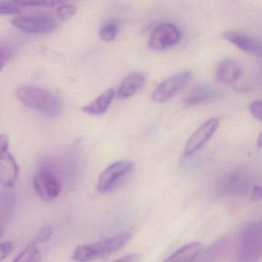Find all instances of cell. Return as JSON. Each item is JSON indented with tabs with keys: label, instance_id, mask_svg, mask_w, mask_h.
Wrapping results in <instances>:
<instances>
[{
	"label": "cell",
	"instance_id": "cell-26",
	"mask_svg": "<svg viewBox=\"0 0 262 262\" xmlns=\"http://www.w3.org/2000/svg\"><path fill=\"white\" fill-rule=\"evenodd\" d=\"M13 248H14V245L13 242H7L1 244V246H0V260L1 261L10 255V253L13 251Z\"/></svg>",
	"mask_w": 262,
	"mask_h": 262
},
{
	"label": "cell",
	"instance_id": "cell-6",
	"mask_svg": "<svg viewBox=\"0 0 262 262\" xmlns=\"http://www.w3.org/2000/svg\"><path fill=\"white\" fill-rule=\"evenodd\" d=\"M254 185L248 174L244 171H231L221 178L217 183V193L222 196L243 194L251 191Z\"/></svg>",
	"mask_w": 262,
	"mask_h": 262
},
{
	"label": "cell",
	"instance_id": "cell-12",
	"mask_svg": "<svg viewBox=\"0 0 262 262\" xmlns=\"http://www.w3.org/2000/svg\"><path fill=\"white\" fill-rule=\"evenodd\" d=\"M19 177V168L14 158L8 152L0 153V182L5 188H13Z\"/></svg>",
	"mask_w": 262,
	"mask_h": 262
},
{
	"label": "cell",
	"instance_id": "cell-10",
	"mask_svg": "<svg viewBox=\"0 0 262 262\" xmlns=\"http://www.w3.org/2000/svg\"><path fill=\"white\" fill-rule=\"evenodd\" d=\"M219 125V119L216 117L211 118L202 124L187 141L184 155L191 156L197 152L212 137Z\"/></svg>",
	"mask_w": 262,
	"mask_h": 262
},
{
	"label": "cell",
	"instance_id": "cell-22",
	"mask_svg": "<svg viewBox=\"0 0 262 262\" xmlns=\"http://www.w3.org/2000/svg\"><path fill=\"white\" fill-rule=\"evenodd\" d=\"M76 10H77V8L76 6L73 4H66L64 3L62 5L58 7L57 10H56V15L60 20L67 21L76 14Z\"/></svg>",
	"mask_w": 262,
	"mask_h": 262
},
{
	"label": "cell",
	"instance_id": "cell-2",
	"mask_svg": "<svg viewBox=\"0 0 262 262\" xmlns=\"http://www.w3.org/2000/svg\"><path fill=\"white\" fill-rule=\"evenodd\" d=\"M262 258V221L248 223L241 232L236 262H260Z\"/></svg>",
	"mask_w": 262,
	"mask_h": 262
},
{
	"label": "cell",
	"instance_id": "cell-21",
	"mask_svg": "<svg viewBox=\"0 0 262 262\" xmlns=\"http://www.w3.org/2000/svg\"><path fill=\"white\" fill-rule=\"evenodd\" d=\"M17 1H0V13L2 15L17 14L22 10Z\"/></svg>",
	"mask_w": 262,
	"mask_h": 262
},
{
	"label": "cell",
	"instance_id": "cell-8",
	"mask_svg": "<svg viewBox=\"0 0 262 262\" xmlns=\"http://www.w3.org/2000/svg\"><path fill=\"white\" fill-rule=\"evenodd\" d=\"M182 38L180 30L174 24L158 26L150 35L148 46L154 50H165L177 45Z\"/></svg>",
	"mask_w": 262,
	"mask_h": 262
},
{
	"label": "cell",
	"instance_id": "cell-15",
	"mask_svg": "<svg viewBox=\"0 0 262 262\" xmlns=\"http://www.w3.org/2000/svg\"><path fill=\"white\" fill-rule=\"evenodd\" d=\"M202 251L200 242L186 244L168 256L163 262H194Z\"/></svg>",
	"mask_w": 262,
	"mask_h": 262
},
{
	"label": "cell",
	"instance_id": "cell-9",
	"mask_svg": "<svg viewBox=\"0 0 262 262\" xmlns=\"http://www.w3.org/2000/svg\"><path fill=\"white\" fill-rule=\"evenodd\" d=\"M133 168V163L129 161H119L107 167L98 180L97 191L99 193H107L116 186L119 179L128 174Z\"/></svg>",
	"mask_w": 262,
	"mask_h": 262
},
{
	"label": "cell",
	"instance_id": "cell-16",
	"mask_svg": "<svg viewBox=\"0 0 262 262\" xmlns=\"http://www.w3.org/2000/svg\"><path fill=\"white\" fill-rule=\"evenodd\" d=\"M145 83V76L141 73L128 75L124 79L118 90V96L120 99H128L134 96Z\"/></svg>",
	"mask_w": 262,
	"mask_h": 262
},
{
	"label": "cell",
	"instance_id": "cell-20",
	"mask_svg": "<svg viewBox=\"0 0 262 262\" xmlns=\"http://www.w3.org/2000/svg\"><path fill=\"white\" fill-rule=\"evenodd\" d=\"M118 30L117 23L113 20L108 21L101 27L99 36L104 42H112L116 39Z\"/></svg>",
	"mask_w": 262,
	"mask_h": 262
},
{
	"label": "cell",
	"instance_id": "cell-30",
	"mask_svg": "<svg viewBox=\"0 0 262 262\" xmlns=\"http://www.w3.org/2000/svg\"><path fill=\"white\" fill-rule=\"evenodd\" d=\"M8 146V138L5 135H1V136H0V153L7 151Z\"/></svg>",
	"mask_w": 262,
	"mask_h": 262
},
{
	"label": "cell",
	"instance_id": "cell-3",
	"mask_svg": "<svg viewBox=\"0 0 262 262\" xmlns=\"http://www.w3.org/2000/svg\"><path fill=\"white\" fill-rule=\"evenodd\" d=\"M131 237L130 233H124L96 243L81 245L73 253V260L76 262H90L105 257L125 246Z\"/></svg>",
	"mask_w": 262,
	"mask_h": 262
},
{
	"label": "cell",
	"instance_id": "cell-4",
	"mask_svg": "<svg viewBox=\"0 0 262 262\" xmlns=\"http://www.w3.org/2000/svg\"><path fill=\"white\" fill-rule=\"evenodd\" d=\"M33 186L38 195L45 201H52L59 195L62 188L60 179L48 164L39 165L33 177Z\"/></svg>",
	"mask_w": 262,
	"mask_h": 262
},
{
	"label": "cell",
	"instance_id": "cell-23",
	"mask_svg": "<svg viewBox=\"0 0 262 262\" xmlns=\"http://www.w3.org/2000/svg\"><path fill=\"white\" fill-rule=\"evenodd\" d=\"M0 51H1L0 62H1V68L3 69L14 54L15 48L10 42H2L0 47Z\"/></svg>",
	"mask_w": 262,
	"mask_h": 262
},
{
	"label": "cell",
	"instance_id": "cell-1",
	"mask_svg": "<svg viewBox=\"0 0 262 262\" xmlns=\"http://www.w3.org/2000/svg\"><path fill=\"white\" fill-rule=\"evenodd\" d=\"M18 100L30 110L50 117L62 113V102L54 93L41 87L23 85L16 90Z\"/></svg>",
	"mask_w": 262,
	"mask_h": 262
},
{
	"label": "cell",
	"instance_id": "cell-27",
	"mask_svg": "<svg viewBox=\"0 0 262 262\" xmlns=\"http://www.w3.org/2000/svg\"><path fill=\"white\" fill-rule=\"evenodd\" d=\"M52 235V229L50 227L45 226L38 232L36 235V239H35V245L39 242H46L50 238V236Z\"/></svg>",
	"mask_w": 262,
	"mask_h": 262
},
{
	"label": "cell",
	"instance_id": "cell-25",
	"mask_svg": "<svg viewBox=\"0 0 262 262\" xmlns=\"http://www.w3.org/2000/svg\"><path fill=\"white\" fill-rule=\"evenodd\" d=\"M250 113L255 119L262 121V100L254 101L248 106Z\"/></svg>",
	"mask_w": 262,
	"mask_h": 262
},
{
	"label": "cell",
	"instance_id": "cell-31",
	"mask_svg": "<svg viewBox=\"0 0 262 262\" xmlns=\"http://www.w3.org/2000/svg\"><path fill=\"white\" fill-rule=\"evenodd\" d=\"M257 146L260 148H262V133H260V136L257 138Z\"/></svg>",
	"mask_w": 262,
	"mask_h": 262
},
{
	"label": "cell",
	"instance_id": "cell-24",
	"mask_svg": "<svg viewBox=\"0 0 262 262\" xmlns=\"http://www.w3.org/2000/svg\"><path fill=\"white\" fill-rule=\"evenodd\" d=\"M18 4L22 7H54L59 4H63L61 1H53V0H23L17 1Z\"/></svg>",
	"mask_w": 262,
	"mask_h": 262
},
{
	"label": "cell",
	"instance_id": "cell-28",
	"mask_svg": "<svg viewBox=\"0 0 262 262\" xmlns=\"http://www.w3.org/2000/svg\"><path fill=\"white\" fill-rule=\"evenodd\" d=\"M251 199L255 202L262 200V182L254 184L251 188Z\"/></svg>",
	"mask_w": 262,
	"mask_h": 262
},
{
	"label": "cell",
	"instance_id": "cell-7",
	"mask_svg": "<svg viewBox=\"0 0 262 262\" xmlns=\"http://www.w3.org/2000/svg\"><path fill=\"white\" fill-rule=\"evenodd\" d=\"M18 30L32 34H44L56 30L57 22L50 15H32L19 16L12 21Z\"/></svg>",
	"mask_w": 262,
	"mask_h": 262
},
{
	"label": "cell",
	"instance_id": "cell-29",
	"mask_svg": "<svg viewBox=\"0 0 262 262\" xmlns=\"http://www.w3.org/2000/svg\"><path fill=\"white\" fill-rule=\"evenodd\" d=\"M139 258L140 257H139V254H128V255L120 257V258L113 262H139Z\"/></svg>",
	"mask_w": 262,
	"mask_h": 262
},
{
	"label": "cell",
	"instance_id": "cell-14",
	"mask_svg": "<svg viewBox=\"0 0 262 262\" xmlns=\"http://www.w3.org/2000/svg\"><path fill=\"white\" fill-rule=\"evenodd\" d=\"M242 76L240 65L232 59H224L217 66L216 70L217 79L224 83H234Z\"/></svg>",
	"mask_w": 262,
	"mask_h": 262
},
{
	"label": "cell",
	"instance_id": "cell-5",
	"mask_svg": "<svg viewBox=\"0 0 262 262\" xmlns=\"http://www.w3.org/2000/svg\"><path fill=\"white\" fill-rule=\"evenodd\" d=\"M193 77L190 71L182 72L162 81L152 92L151 99L156 103H164L182 90Z\"/></svg>",
	"mask_w": 262,
	"mask_h": 262
},
{
	"label": "cell",
	"instance_id": "cell-17",
	"mask_svg": "<svg viewBox=\"0 0 262 262\" xmlns=\"http://www.w3.org/2000/svg\"><path fill=\"white\" fill-rule=\"evenodd\" d=\"M115 94L116 92L114 89H108L105 93L98 96L93 102L82 107V112L92 116H100L103 114L113 102Z\"/></svg>",
	"mask_w": 262,
	"mask_h": 262
},
{
	"label": "cell",
	"instance_id": "cell-19",
	"mask_svg": "<svg viewBox=\"0 0 262 262\" xmlns=\"http://www.w3.org/2000/svg\"><path fill=\"white\" fill-rule=\"evenodd\" d=\"M14 196L12 193L7 192L1 195V223H4L6 219L11 216L14 207Z\"/></svg>",
	"mask_w": 262,
	"mask_h": 262
},
{
	"label": "cell",
	"instance_id": "cell-18",
	"mask_svg": "<svg viewBox=\"0 0 262 262\" xmlns=\"http://www.w3.org/2000/svg\"><path fill=\"white\" fill-rule=\"evenodd\" d=\"M41 253L35 244L29 245L13 262H40Z\"/></svg>",
	"mask_w": 262,
	"mask_h": 262
},
{
	"label": "cell",
	"instance_id": "cell-13",
	"mask_svg": "<svg viewBox=\"0 0 262 262\" xmlns=\"http://www.w3.org/2000/svg\"><path fill=\"white\" fill-rule=\"evenodd\" d=\"M217 91L210 85H199L188 92L184 98V104L186 106H194L213 100L217 96Z\"/></svg>",
	"mask_w": 262,
	"mask_h": 262
},
{
	"label": "cell",
	"instance_id": "cell-11",
	"mask_svg": "<svg viewBox=\"0 0 262 262\" xmlns=\"http://www.w3.org/2000/svg\"><path fill=\"white\" fill-rule=\"evenodd\" d=\"M224 39L245 53L262 56V42L257 38L236 32H225Z\"/></svg>",
	"mask_w": 262,
	"mask_h": 262
}]
</instances>
